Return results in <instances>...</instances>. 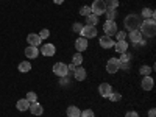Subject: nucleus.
I'll use <instances>...</instances> for the list:
<instances>
[{"label": "nucleus", "mask_w": 156, "mask_h": 117, "mask_svg": "<svg viewBox=\"0 0 156 117\" xmlns=\"http://www.w3.org/2000/svg\"><path fill=\"white\" fill-rule=\"evenodd\" d=\"M140 86H142V89H144V90H151L153 89V78L150 75L148 76H144V80H142Z\"/></svg>", "instance_id": "obj_17"}, {"label": "nucleus", "mask_w": 156, "mask_h": 117, "mask_svg": "<svg viewBox=\"0 0 156 117\" xmlns=\"http://www.w3.org/2000/svg\"><path fill=\"white\" fill-rule=\"evenodd\" d=\"M80 34H81V37H86V39L95 37L97 36V28L94 27V25H84V27L81 28V31H80Z\"/></svg>", "instance_id": "obj_4"}, {"label": "nucleus", "mask_w": 156, "mask_h": 117, "mask_svg": "<svg viewBox=\"0 0 156 117\" xmlns=\"http://www.w3.org/2000/svg\"><path fill=\"white\" fill-rule=\"evenodd\" d=\"M75 69H76V66H75V64H72V62L67 66V70H69V72H75Z\"/></svg>", "instance_id": "obj_37"}, {"label": "nucleus", "mask_w": 156, "mask_h": 117, "mask_svg": "<svg viewBox=\"0 0 156 117\" xmlns=\"http://www.w3.org/2000/svg\"><path fill=\"white\" fill-rule=\"evenodd\" d=\"M140 34L142 37L147 36V37H153L156 34V22L154 19H145V20H142L140 22Z\"/></svg>", "instance_id": "obj_1"}, {"label": "nucleus", "mask_w": 156, "mask_h": 117, "mask_svg": "<svg viewBox=\"0 0 156 117\" xmlns=\"http://www.w3.org/2000/svg\"><path fill=\"white\" fill-rule=\"evenodd\" d=\"M90 12H92V9H90V6H83V8L80 9V14H81V16H89Z\"/></svg>", "instance_id": "obj_30"}, {"label": "nucleus", "mask_w": 156, "mask_h": 117, "mask_svg": "<svg viewBox=\"0 0 156 117\" xmlns=\"http://www.w3.org/2000/svg\"><path fill=\"white\" fill-rule=\"evenodd\" d=\"M103 31H105L106 36H111V37H112V36L117 33V25H115V22H114V20H106L105 25H103Z\"/></svg>", "instance_id": "obj_5"}, {"label": "nucleus", "mask_w": 156, "mask_h": 117, "mask_svg": "<svg viewBox=\"0 0 156 117\" xmlns=\"http://www.w3.org/2000/svg\"><path fill=\"white\" fill-rule=\"evenodd\" d=\"M50 36V31L47 30V28H44V30H41V33H39V37H41L42 39V41H44V39H47Z\"/></svg>", "instance_id": "obj_34"}, {"label": "nucleus", "mask_w": 156, "mask_h": 117, "mask_svg": "<svg viewBox=\"0 0 156 117\" xmlns=\"http://www.w3.org/2000/svg\"><path fill=\"white\" fill-rule=\"evenodd\" d=\"M86 20H87V25H95L98 23V16H95V14H92V12H90L89 16H86Z\"/></svg>", "instance_id": "obj_22"}, {"label": "nucleus", "mask_w": 156, "mask_h": 117, "mask_svg": "<svg viewBox=\"0 0 156 117\" xmlns=\"http://www.w3.org/2000/svg\"><path fill=\"white\" fill-rule=\"evenodd\" d=\"M75 47L78 50V53H81V51H84L87 48V39L86 37H78L75 41Z\"/></svg>", "instance_id": "obj_11"}, {"label": "nucleus", "mask_w": 156, "mask_h": 117, "mask_svg": "<svg viewBox=\"0 0 156 117\" xmlns=\"http://www.w3.org/2000/svg\"><path fill=\"white\" fill-rule=\"evenodd\" d=\"M30 112L33 115H42L44 108H42V105H39L37 101H34V103H30Z\"/></svg>", "instance_id": "obj_12"}, {"label": "nucleus", "mask_w": 156, "mask_h": 117, "mask_svg": "<svg viewBox=\"0 0 156 117\" xmlns=\"http://www.w3.org/2000/svg\"><path fill=\"white\" fill-rule=\"evenodd\" d=\"M53 73L58 75V76H67L69 70H67V64L64 62H56L53 66Z\"/></svg>", "instance_id": "obj_6"}, {"label": "nucleus", "mask_w": 156, "mask_h": 117, "mask_svg": "<svg viewBox=\"0 0 156 117\" xmlns=\"http://www.w3.org/2000/svg\"><path fill=\"white\" fill-rule=\"evenodd\" d=\"M114 36L117 37V41H125V37H126V33H125V31H117V33H115Z\"/></svg>", "instance_id": "obj_32"}, {"label": "nucleus", "mask_w": 156, "mask_h": 117, "mask_svg": "<svg viewBox=\"0 0 156 117\" xmlns=\"http://www.w3.org/2000/svg\"><path fill=\"white\" fill-rule=\"evenodd\" d=\"M30 70H31V64H30L28 61H22V62L19 64V72L27 73V72H30Z\"/></svg>", "instance_id": "obj_21"}, {"label": "nucleus", "mask_w": 156, "mask_h": 117, "mask_svg": "<svg viewBox=\"0 0 156 117\" xmlns=\"http://www.w3.org/2000/svg\"><path fill=\"white\" fill-rule=\"evenodd\" d=\"M27 41H28L30 45H33V47H39V45H41V42H42V39L39 37V34L30 33V34L27 36Z\"/></svg>", "instance_id": "obj_10"}, {"label": "nucleus", "mask_w": 156, "mask_h": 117, "mask_svg": "<svg viewBox=\"0 0 156 117\" xmlns=\"http://www.w3.org/2000/svg\"><path fill=\"white\" fill-rule=\"evenodd\" d=\"M125 117H139V114H137L136 111H128V112L125 114Z\"/></svg>", "instance_id": "obj_35"}, {"label": "nucleus", "mask_w": 156, "mask_h": 117, "mask_svg": "<svg viewBox=\"0 0 156 117\" xmlns=\"http://www.w3.org/2000/svg\"><path fill=\"white\" fill-rule=\"evenodd\" d=\"M142 16L145 19H154V11L151 8H144L142 9Z\"/></svg>", "instance_id": "obj_23"}, {"label": "nucleus", "mask_w": 156, "mask_h": 117, "mask_svg": "<svg viewBox=\"0 0 156 117\" xmlns=\"http://www.w3.org/2000/svg\"><path fill=\"white\" fill-rule=\"evenodd\" d=\"M129 59H131V55H129V53H122V56H120L119 62H120V64H123V62H128Z\"/></svg>", "instance_id": "obj_31"}, {"label": "nucleus", "mask_w": 156, "mask_h": 117, "mask_svg": "<svg viewBox=\"0 0 156 117\" xmlns=\"http://www.w3.org/2000/svg\"><path fill=\"white\" fill-rule=\"evenodd\" d=\"M105 14H106V19H108V20H114V19H115V9H109V8H106Z\"/></svg>", "instance_id": "obj_26"}, {"label": "nucleus", "mask_w": 156, "mask_h": 117, "mask_svg": "<svg viewBox=\"0 0 156 117\" xmlns=\"http://www.w3.org/2000/svg\"><path fill=\"white\" fill-rule=\"evenodd\" d=\"M98 92H100L101 97H106V98H108V95L112 92V87H111L109 83H101V84L98 86Z\"/></svg>", "instance_id": "obj_9"}, {"label": "nucleus", "mask_w": 156, "mask_h": 117, "mask_svg": "<svg viewBox=\"0 0 156 117\" xmlns=\"http://www.w3.org/2000/svg\"><path fill=\"white\" fill-rule=\"evenodd\" d=\"M66 112H67V117H80L81 115V111L78 109L76 106H69L66 109Z\"/></svg>", "instance_id": "obj_20"}, {"label": "nucleus", "mask_w": 156, "mask_h": 117, "mask_svg": "<svg viewBox=\"0 0 156 117\" xmlns=\"http://www.w3.org/2000/svg\"><path fill=\"white\" fill-rule=\"evenodd\" d=\"M120 69V62L117 58H109V61L106 62V72L109 73H115L117 70Z\"/></svg>", "instance_id": "obj_7"}, {"label": "nucleus", "mask_w": 156, "mask_h": 117, "mask_svg": "<svg viewBox=\"0 0 156 117\" xmlns=\"http://www.w3.org/2000/svg\"><path fill=\"white\" fill-rule=\"evenodd\" d=\"M95 114H94V111L92 109H84L83 112H81V115L80 117H94Z\"/></svg>", "instance_id": "obj_33"}, {"label": "nucleus", "mask_w": 156, "mask_h": 117, "mask_svg": "<svg viewBox=\"0 0 156 117\" xmlns=\"http://www.w3.org/2000/svg\"><path fill=\"white\" fill-rule=\"evenodd\" d=\"M73 75H75V80H76V81H83L84 78H86V70H84V67H76L75 72H73Z\"/></svg>", "instance_id": "obj_18"}, {"label": "nucleus", "mask_w": 156, "mask_h": 117, "mask_svg": "<svg viewBox=\"0 0 156 117\" xmlns=\"http://www.w3.org/2000/svg\"><path fill=\"white\" fill-rule=\"evenodd\" d=\"M114 48H115V51H119V53H126L128 42L126 41H117V42H114Z\"/></svg>", "instance_id": "obj_16"}, {"label": "nucleus", "mask_w": 156, "mask_h": 117, "mask_svg": "<svg viewBox=\"0 0 156 117\" xmlns=\"http://www.w3.org/2000/svg\"><path fill=\"white\" fill-rule=\"evenodd\" d=\"M25 98H27L30 103H34L36 100H37V95H36V92H33V90H30V92H27V97H25Z\"/></svg>", "instance_id": "obj_28"}, {"label": "nucleus", "mask_w": 156, "mask_h": 117, "mask_svg": "<svg viewBox=\"0 0 156 117\" xmlns=\"http://www.w3.org/2000/svg\"><path fill=\"white\" fill-rule=\"evenodd\" d=\"M148 117H156V109H154V108H151V109L148 111Z\"/></svg>", "instance_id": "obj_38"}, {"label": "nucleus", "mask_w": 156, "mask_h": 117, "mask_svg": "<svg viewBox=\"0 0 156 117\" xmlns=\"http://www.w3.org/2000/svg\"><path fill=\"white\" fill-rule=\"evenodd\" d=\"M108 98H109L111 101H119V100H122V95H120L119 92H111V94L108 95Z\"/></svg>", "instance_id": "obj_29"}, {"label": "nucleus", "mask_w": 156, "mask_h": 117, "mask_svg": "<svg viewBox=\"0 0 156 117\" xmlns=\"http://www.w3.org/2000/svg\"><path fill=\"white\" fill-rule=\"evenodd\" d=\"M41 53H42L44 56H53V55L56 53V48H55L53 44H45V45L41 47Z\"/></svg>", "instance_id": "obj_8"}, {"label": "nucleus", "mask_w": 156, "mask_h": 117, "mask_svg": "<svg viewBox=\"0 0 156 117\" xmlns=\"http://www.w3.org/2000/svg\"><path fill=\"white\" fill-rule=\"evenodd\" d=\"M53 2H55V3H56V5H61V3H62V2H64V0H53Z\"/></svg>", "instance_id": "obj_39"}, {"label": "nucleus", "mask_w": 156, "mask_h": 117, "mask_svg": "<svg viewBox=\"0 0 156 117\" xmlns=\"http://www.w3.org/2000/svg\"><path fill=\"white\" fill-rule=\"evenodd\" d=\"M81 62H83V56H81V53H75L73 58H72V64H75V66H80Z\"/></svg>", "instance_id": "obj_24"}, {"label": "nucleus", "mask_w": 156, "mask_h": 117, "mask_svg": "<svg viewBox=\"0 0 156 117\" xmlns=\"http://www.w3.org/2000/svg\"><path fill=\"white\" fill-rule=\"evenodd\" d=\"M139 73H140V75H144V76H148V75L151 73V67H148V66H142V67L139 69Z\"/></svg>", "instance_id": "obj_27"}, {"label": "nucleus", "mask_w": 156, "mask_h": 117, "mask_svg": "<svg viewBox=\"0 0 156 117\" xmlns=\"http://www.w3.org/2000/svg\"><path fill=\"white\" fill-rule=\"evenodd\" d=\"M106 8H109V9H115L117 6H119V0H106Z\"/></svg>", "instance_id": "obj_25"}, {"label": "nucleus", "mask_w": 156, "mask_h": 117, "mask_svg": "<svg viewBox=\"0 0 156 117\" xmlns=\"http://www.w3.org/2000/svg\"><path fill=\"white\" fill-rule=\"evenodd\" d=\"M100 45L103 47V48H111V47H114V41H112V37L111 36H101L100 37Z\"/></svg>", "instance_id": "obj_13"}, {"label": "nucleus", "mask_w": 156, "mask_h": 117, "mask_svg": "<svg viewBox=\"0 0 156 117\" xmlns=\"http://www.w3.org/2000/svg\"><path fill=\"white\" fill-rule=\"evenodd\" d=\"M90 9H92V14H95V16L105 14V11H106L105 0H94V3H92V6H90Z\"/></svg>", "instance_id": "obj_3"}, {"label": "nucleus", "mask_w": 156, "mask_h": 117, "mask_svg": "<svg viewBox=\"0 0 156 117\" xmlns=\"http://www.w3.org/2000/svg\"><path fill=\"white\" fill-rule=\"evenodd\" d=\"M129 37V41H131L133 44H139L142 41V34L139 30H134V31H129V34H126Z\"/></svg>", "instance_id": "obj_14"}, {"label": "nucleus", "mask_w": 156, "mask_h": 117, "mask_svg": "<svg viewBox=\"0 0 156 117\" xmlns=\"http://www.w3.org/2000/svg\"><path fill=\"white\" fill-rule=\"evenodd\" d=\"M16 106H17V109L22 111V112H23V111H28V109H30V101H28L27 98H22V100L17 101Z\"/></svg>", "instance_id": "obj_19"}, {"label": "nucleus", "mask_w": 156, "mask_h": 117, "mask_svg": "<svg viewBox=\"0 0 156 117\" xmlns=\"http://www.w3.org/2000/svg\"><path fill=\"white\" fill-rule=\"evenodd\" d=\"M37 55H39V50H37V47H33V45H30V47H27V48H25V56H27L28 59H34Z\"/></svg>", "instance_id": "obj_15"}, {"label": "nucleus", "mask_w": 156, "mask_h": 117, "mask_svg": "<svg viewBox=\"0 0 156 117\" xmlns=\"http://www.w3.org/2000/svg\"><path fill=\"white\" fill-rule=\"evenodd\" d=\"M81 28H83V25H81V23H75V25H73V31H76V33H80Z\"/></svg>", "instance_id": "obj_36"}, {"label": "nucleus", "mask_w": 156, "mask_h": 117, "mask_svg": "<svg viewBox=\"0 0 156 117\" xmlns=\"http://www.w3.org/2000/svg\"><path fill=\"white\" fill-rule=\"evenodd\" d=\"M140 17L137 14H128L125 17V28L128 31H134V30H139L140 27Z\"/></svg>", "instance_id": "obj_2"}]
</instances>
